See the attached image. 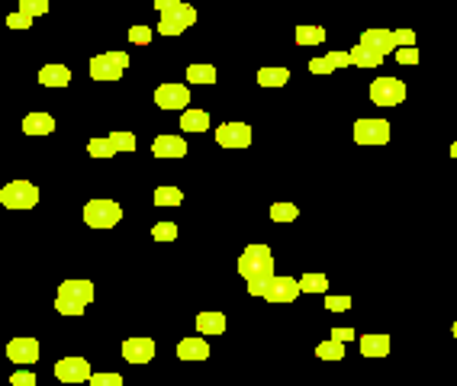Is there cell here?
<instances>
[{
    "instance_id": "1",
    "label": "cell",
    "mask_w": 457,
    "mask_h": 386,
    "mask_svg": "<svg viewBox=\"0 0 457 386\" xmlns=\"http://www.w3.org/2000/svg\"><path fill=\"white\" fill-rule=\"evenodd\" d=\"M238 274L242 280H255V277H274V254L267 245H248L238 258Z\"/></svg>"
},
{
    "instance_id": "2",
    "label": "cell",
    "mask_w": 457,
    "mask_h": 386,
    "mask_svg": "<svg viewBox=\"0 0 457 386\" xmlns=\"http://www.w3.org/2000/svg\"><path fill=\"white\" fill-rule=\"evenodd\" d=\"M123 219V206L113 200H90L84 206V222L90 229H113Z\"/></svg>"
},
{
    "instance_id": "3",
    "label": "cell",
    "mask_w": 457,
    "mask_h": 386,
    "mask_svg": "<svg viewBox=\"0 0 457 386\" xmlns=\"http://www.w3.org/2000/svg\"><path fill=\"white\" fill-rule=\"evenodd\" d=\"M0 203L7 209H32L39 203V187L29 180H10L0 190Z\"/></svg>"
},
{
    "instance_id": "4",
    "label": "cell",
    "mask_w": 457,
    "mask_h": 386,
    "mask_svg": "<svg viewBox=\"0 0 457 386\" xmlns=\"http://www.w3.org/2000/svg\"><path fill=\"white\" fill-rule=\"evenodd\" d=\"M126 68H129L126 52H103L90 62V77L94 81H119Z\"/></svg>"
},
{
    "instance_id": "5",
    "label": "cell",
    "mask_w": 457,
    "mask_h": 386,
    "mask_svg": "<svg viewBox=\"0 0 457 386\" xmlns=\"http://www.w3.org/2000/svg\"><path fill=\"white\" fill-rule=\"evenodd\" d=\"M197 23V10H193L190 3H174L171 10L161 13V23H158V32L161 36H181L187 26H193Z\"/></svg>"
},
{
    "instance_id": "6",
    "label": "cell",
    "mask_w": 457,
    "mask_h": 386,
    "mask_svg": "<svg viewBox=\"0 0 457 386\" xmlns=\"http://www.w3.org/2000/svg\"><path fill=\"white\" fill-rule=\"evenodd\" d=\"M406 100V84L396 77H377L371 84V104L377 106H399Z\"/></svg>"
},
{
    "instance_id": "7",
    "label": "cell",
    "mask_w": 457,
    "mask_h": 386,
    "mask_svg": "<svg viewBox=\"0 0 457 386\" xmlns=\"http://www.w3.org/2000/svg\"><path fill=\"white\" fill-rule=\"evenodd\" d=\"M354 142L358 145H386L390 142V123L386 119H358L354 123Z\"/></svg>"
},
{
    "instance_id": "8",
    "label": "cell",
    "mask_w": 457,
    "mask_h": 386,
    "mask_svg": "<svg viewBox=\"0 0 457 386\" xmlns=\"http://www.w3.org/2000/svg\"><path fill=\"white\" fill-rule=\"evenodd\" d=\"M155 104L161 110H187L190 104V91H187V84H161L158 91H155Z\"/></svg>"
},
{
    "instance_id": "9",
    "label": "cell",
    "mask_w": 457,
    "mask_h": 386,
    "mask_svg": "<svg viewBox=\"0 0 457 386\" xmlns=\"http://www.w3.org/2000/svg\"><path fill=\"white\" fill-rule=\"evenodd\" d=\"M216 142H219V148H248L251 129H248V123H223L216 129Z\"/></svg>"
},
{
    "instance_id": "10",
    "label": "cell",
    "mask_w": 457,
    "mask_h": 386,
    "mask_svg": "<svg viewBox=\"0 0 457 386\" xmlns=\"http://www.w3.org/2000/svg\"><path fill=\"white\" fill-rule=\"evenodd\" d=\"M299 293H303V287L293 277H271V283H267V290H264V300L267 303H293Z\"/></svg>"
},
{
    "instance_id": "11",
    "label": "cell",
    "mask_w": 457,
    "mask_h": 386,
    "mask_svg": "<svg viewBox=\"0 0 457 386\" xmlns=\"http://www.w3.org/2000/svg\"><path fill=\"white\" fill-rule=\"evenodd\" d=\"M55 376L62 380V383H84L90 380V364H87L84 357H62L58 364H55Z\"/></svg>"
},
{
    "instance_id": "12",
    "label": "cell",
    "mask_w": 457,
    "mask_h": 386,
    "mask_svg": "<svg viewBox=\"0 0 457 386\" xmlns=\"http://www.w3.org/2000/svg\"><path fill=\"white\" fill-rule=\"evenodd\" d=\"M361 45H367V49H373V52H396L399 49V42H396V32L393 29H383V26H377V29H364L361 32Z\"/></svg>"
},
{
    "instance_id": "13",
    "label": "cell",
    "mask_w": 457,
    "mask_h": 386,
    "mask_svg": "<svg viewBox=\"0 0 457 386\" xmlns=\"http://www.w3.org/2000/svg\"><path fill=\"white\" fill-rule=\"evenodd\" d=\"M123 357L129 364H149L155 357V341L151 338H126L123 341Z\"/></svg>"
},
{
    "instance_id": "14",
    "label": "cell",
    "mask_w": 457,
    "mask_h": 386,
    "mask_svg": "<svg viewBox=\"0 0 457 386\" xmlns=\"http://www.w3.org/2000/svg\"><path fill=\"white\" fill-rule=\"evenodd\" d=\"M7 357L13 364H36L39 361V341L36 338H13L7 345Z\"/></svg>"
},
{
    "instance_id": "15",
    "label": "cell",
    "mask_w": 457,
    "mask_h": 386,
    "mask_svg": "<svg viewBox=\"0 0 457 386\" xmlns=\"http://www.w3.org/2000/svg\"><path fill=\"white\" fill-rule=\"evenodd\" d=\"M151 155L155 158H184L187 155V142L181 136H158L151 142Z\"/></svg>"
},
{
    "instance_id": "16",
    "label": "cell",
    "mask_w": 457,
    "mask_h": 386,
    "mask_svg": "<svg viewBox=\"0 0 457 386\" xmlns=\"http://www.w3.org/2000/svg\"><path fill=\"white\" fill-rule=\"evenodd\" d=\"M345 64H351V52H329L325 58H312V62H309V71L332 74V71H338V68H345Z\"/></svg>"
},
{
    "instance_id": "17",
    "label": "cell",
    "mask_w": 457,
    "mask_h": 386,
    "mask_svg": "<svg viewBox=\"0 0 457 386\" xmlns=\"http://www.w3.org/2000/svg\"><path fill=\"white\" fill-rule=\"evenodd\" d=\"M68 81H71V68H64V64H42L39 68L42 87H68Z\"/></svg>"
},
{
    "instance_id": "18",
    "label": "cell",
    "mask_w": 457,
    "mask_h": 386,
    "mask_svg": "<svg viewBox=\"0 0 457 386\" xmlns=\"http://www.w3.org/2000/svg\"><path fill=\"white\" fill-rule=\"evenodd\" d=\"M58 296H68V300H77V303H90L94 300V283L90 280H64L58 287Z\"/></svg>"
},
{
    "instance_id": "19",
    "label": "cell",
    "mask_w": 457,
    "mask_h": 386,
    "mask_svg": "<svg viewBox=\"0 0 457 386\" xmlns=\"http://www.w3.org/2000/svg\"><path fill=\"white\" fill-rule=\"evenodd\" d=\"M23 132H26V136H52L55 119L49 113H29L23 119Z\"/></svg>"
},
{
    "instance_id": "20",
    "label": "cell",
    "mask_w": 457,
    "mask_h": 386,
    "mask_svg": "<svg viewBox=\"0 0 457 386\" xmlns=\"http://www.w3.org/2000/svg\"><path fill=\"white\" fill-rule=\"evenodd\" d=\"M177 357H181V361H206V357H210V345H206L203 338H197V335H193V338H184L181 345H177Z\"/></svg>"
},
{
    "instance_id": "21",
    "label": "cell",
    "mask_w": 457,
    "mask_h": 386,
    "mask_svg": "<svg viewBox=\"0 0 457 386\" xmlns=\"http://www.w3.org/2000/svg\"><path fill=\"white\" fill-rule=\"evenodd\" d=\"M364 357H386L390 354V335H361Z\"/></svg>"
},
{
    "instance_id": "22",
    "label": "cell",
    "mask_w": 457,
    "mask_h": 386,
    "mask_svg": "<svg viewBox=\"0 0 457 386\" xmlns=\"http://www.w3.org/2000/svg\"><path fill=\"white\" fill-rule=\"evenodd\" d=\"M181 129L184 132H206V129H210V113H206V110H184Z\"/></svg>"
},
{
    "instance_id": "23",
    "label": "cell",
    "mask_w": 457,
    "mask_h": 386,
    "mask_svg": "<svg viewBox=\"0 0 457 386\" xmlns=\"http://www.w3.org/2000/svg\"><path fill=\"white\" fill-rule=\"evenodd\" d=\"M383 58H386V55L373 52L367 45H354V49H351V64H358V68H380Z\"/></svg>"
},
{
    "instance_id": "24",
    "label": "cell",
    "mask_w": 457,
    "mask_h": 386,
    "mask_svg": "<svg viewBox=\"0 0 457 386\" xmlns=\"http://www.w3.org/2000/svg\"><path fill=\"white\" fill-rule=\"evenodd\" d=\"M197 332L200 335H223L225 332V315L223 313H200L197 315Z\"/></svg>"
},
{
    "instance_id": "25",
    "label": "cell",
    "mask_w": 457,
    "mask_h": 386,
    "mask_svg": "<svg viewBox=\"0 0 457 386\" xmlns=\"http://www.w3.org/2000/svg\"><path fill=\"white\" fill-rule=\"evenodd\" d=\"M287 81H290L287 68H261V71H258V84H261V87H284Z\"/></svg>"
},
{
    "instance_id": "26",
    "label": "cell",
    "mask_w": 457,
    "mask_h": 386,
    "mask_svg": "<svg viewBox=\"0 0 457 386\" xmlns=\"http://www.w3.org/2000/svg\"><path fill=\"white\" fill-rule=\"evenodd\" d=\"M187 81L190 84H216V68L213 64H190V68H187Z\"/></svg>"
},
{
    "instance_id": "27",
    "label": "cell",
    "mask_w": 457,
    "mask_h": 386,
    "mask_svg": "<svg viewBox=\"0 0 457 386\" xmlns=\"http://www.w3.org/2000/svg\"><path fill=\"white\" fill-rule=\"evenodd\" d=\"M319 42H325L322 26H297V45H319Z\"/></svg>"
},
{
    "instance_id": "28",
    "label": "cell",
    "mask_w": 457,
    "mask_h": 386,
    "mask_svg": "<svg viewBox=\"0 0 457 386\" xmlns=\"http://www.w3.org/2000/svg\"><path fill=\"white\" fill-rule=\"evenodd\" d=\"M316 354H319L322 361H341V357H345V341L329 338V341H322V345L316 348Z\"/></svg>"
},
{
    "instance_id": "29",
    "label": "cell",
    "mask_w": 457,
    "mask_h": 386,
    "mask_svg": "<svg viewBox=\"0 0 457 386\" xmlns=\"http://www.w3.org/2000/svg\"><path fill=\"white\" fill-rule=\"evenodd\" d=\"M184 193L177 187H158L155 190V206H181Z\"/></svg>"
},
{
    "instance_id": "30",
    "label": "cell",
    "mask_w": 457,
    "mask_h": 386,
    "mask_svg": "<svg viewBox=\"0 0 457 386\" xmlns=\"http://www.w3.org/2000/svg\"><path fill=\"white\" fill-rule=\"evenodd\" d=\"M299 287H303V293H325L329 290V280H325V274H303Z\"/></svg>"
},
{
    "instance_id": "31",
    "label": "cell",
    "mask_w": 457,
    "mask_h": 386,
    "mask_svg": "<svg viewBox=\"0 0 457 386\" xmlns=\"http://www.w3.org/2000/svg\"><path fill=\"white\" fill-rule=\"evenodd\" d=\"M87 155L90 158H113L116 155V148H113L110 136L107 138H90V142H87Z\"/></svg>"
},
{
    "instance_id": "32",
    "label": "cell",
    "mask_w": 457,
    "mask_h": 386,
    "mask_svg": "<svg viewBox=\"0 0 457 386\" xmlns=\"http://www.w3.org/2000/svg\"><path fill=\"white\" fill-rule=\"evenodd\" d=\"M110 142L116 152H136V136L126 132V129H116V132H110Z\"/></svg>"
},
{
    "instance_id": "33",
    "label": "cell",
    "mask_w": 457,
    "mask_h": 386,
    "mask_svg": "<svg viewBox=\"0 0 457 386\" xmlns=\"http://www.w3.org/2000/svg\"><path fill=\"white\" fill-rule=\"evenodd\" d=\"M297 216H299V209L293 203H274L271 206V219L274 222H293Z\"/></svg>"
},
{
    "instance_id": "34",
    "label": "cell",
    "mask_w": 457,
    "mask_h": 386,
    "mask_svg": "<svg viewBox=\"0 0 457 386\" xmlns=\"http://www.w3.org/2000/svg\"><path fill=\"white\" fill-rule=\"evenodd\" d=\"M16 10L29 13V16H45L49 13V0H16Z\"/></svg>"
},
{
    "instance_id": "35",
    "label": "cell",
    "mask_w": 457,
    "mask_h": 386,
    "mask_svg": "<svg viewBox=\"0 0 457 386\" xmlns=\"http://www.w3.org/2000/svg\"><path fill=\"white\" fill-rule=\"evenodd\" d=\"M84 306L87 303H77V300H68V296H58V300H55V309L62 315H84Z\"/></svg>"
},
{
    "instance_id": "36",
    "label": "cell",
    "mask_w": 457,
    "mask_h": 386,
    "mask_svg": "<svg viewBox=\"0 0 457 386\" xmlns=\"http://www.w3.org/2000/svg\"><path fill=\"white\" fill-rule=\"evenodd\" d=\"M151 239L155 241H174L177 239V226H174V222H158V226L151 229Z\"/></svg>"
},
{
    "instance_id": "37",
    "label": "cell",
    "mask_w": 457,
    "mask_h": 386,
    "mask_svg": "<svg viewBox=\"0 0 457 386\" xmlns=\"http://www.w3.org/2000/svg\"><path fill=\"white\" fill-rule=\"evenodd\" d=\"M151 36H155V32H151L149 26H132V29H129V42H132V45H149Z\"/></svg>"
},
{
    "instance_id": "38",
    "label": "cell",
    "mask_w": 457,
    "mask_h": 386,
    "mask_svg": "<svg viewBox=\"0 0 457 386\" xmlns=\"http://www.w3.org/2000/svg\"><path fill=\"white\" fill-rule=\"evenodd\" d=\"M396 62L399 64H419V49H415V45H399V49H396Z\"/></svg>"
},
{
    "instance_id": "39",
    "label": "cell",
    "mask_w": 457,
    "mask_h": 386,
    "mask_svg": "<svg viewBox=\"0 0 457 386\" xmlns=\"http://www.w3.org/2000/svg\"><path fill=\"white\" fill-rule=\"evenodd\" d=\"M325 309H329V313H348L351 296H325Z\"/></svg>"
},
{
    "instance_id": "40",
    "label": "cell",
    "mask_w": 457,
    "mask_h": 386,
    "mask_svg": "<svg viewBox=\"0 0 457 386\" xmlns=\"http://www.w3.org/2000/svg\"><path fill=\"white\" fill-rule=\"evenodd\" d=\"M7 26H10V29H29L32 16H29V13H23V10H16V13H10V16H7Z\"/></svg>"
},
{
    "instance_id": "41",
    "label": "cell",
    "mask_w": 457,
    "mask_h": 386,
    "mask_svg": "<svg viewBox=\"0 0 457 386\" xmlns=\"http://www.w3.org/2000/svg\"><path fill=\"white\" fill-rule=\"evenodd\" d=\"M90 383L94 386H123V376L119 374H94L90 376Z\"/></svg>"
},
{
    "instance_id": "42",
    "label": "cell",
    "mask_w": 457,
    "mask_h": 386,
    "mask_svg": "<svg viewBox=\"0 0 457 386\" xmlns=\"http://www.w3.org/2000/svg\"><path fill=\"white\" fill-rule=\"evenodd\" d=\"M248 283V293L251 296H261L264 300V290H267V283H271V277H255V280H245Z\"/></svg>"
},
{
    "instance_id": "43",
    "label": "cell",
    "mask_w": 457,
    "mask_h": 386,
    "mask_svg": "<svg viewBox=\"0 0 457 386\" xmlns=\"http://www.w3.org/2000/svg\"><path fill=\"white\" fill-rule=\"evenodd\" d=\"M13 386H36V374H29V370H16V374L10 376Z\"/></svg>"
},
{
    "instance_id": "44",
    "label": "cell",
    "mask_w": 457,
    "mask_h": 386,
    "mask_svg": "<svg viewBox=\"0 0 457 386\" xmlns=\"http://www.w3.org/2000/svg\"><path fill=\"white\" fill-rule=\"evenodd\" d=\"M396 42H399V45H415V32L412 29H396Z\"/></svg>"
},
{
    "instance_id": "45",
    "label": "cell",
    "mask_w": 457,
    "mask_h": 386,
    "mask_svg": "<svg viewBox=\"0 0 457 386\" xmlns=\"http://www.w3.org/2000/svg\"><path fill=\"white\" fill-rule=\"evenodd\" d=\"M332 338H338V341H351V338H354V328H332Z\"/></svg>"
},
{
    "instance_id": "46",
    "label": "cell",
    "mask_w": 457,
    "mask_h": 386,
    "mask_svg": "<svg viewBox=\"0 0 457 386\" xmlns=\"http://www.w3.org/2000/svg\"><path fill=\"white\" fill-rule=\"evenodd\" d=\"M174 3H181V0H155V10H158V13H164V10H171Z\"/></svg>"
},
{
    "instance_id": "47",
    "label": "cell",
    "mask_w": 457,
    "mask_h": 386,
    "mask_svg": "<svg viewBox=\"0 0 457 386\" xmlns=\"http://www.w3.org/2000/svg\"><path fill=\"white\" fill-rule=\"evenodd\" d=\"M451 155H454V158H457V142H454V145H451Z\"/></svg>"
},
{
    "instance_id": "48",
    "label": "cell",
    "mask_w": 457,
    "mask_h": 386,
    "mask_svg": "<svg viewBox=\"0 0 457 386\" xmlns=\"http://www.w3.org/2000/svg\"><path fill=\"white\" fill-rule=\"evenodd\" d=\"M451 335H454V338H457V322H454V325H451Z\"/></svg>"
}]
</instances>
